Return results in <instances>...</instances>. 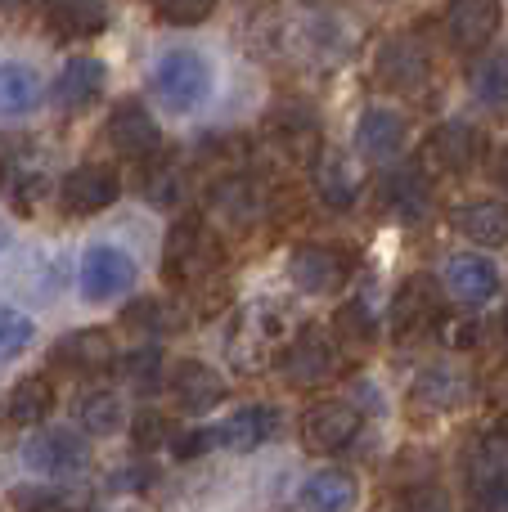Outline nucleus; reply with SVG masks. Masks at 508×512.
<instances>
[{
	"label": "nucleus",
	"instance_id": "obj_33",
	"mask_svg": "<svg viewBox=\"0 0 508 512\" xmlns=\"http://www.w3.org/2000/svg\"><path fill=\"white\" fill-rule=\"evenodd\" d=\"M275 140L284 144V153H293V158L311 162L315 158V122L306 113H279L275 117Z\"/></svg>",
	"mask_w": 508,
	"mask_h": 512
},
{
	"label": "nucleus",
	"instance_id": "obj_43",
	"mask_svg": "<svg viewBox=\"0 0 508 512\" xmlns=\"http://www.w3.org/2000/svg\"><path fill=\"white\" fill-rule=\"evenodd\" d=\"M171 450H176V459H198V454H207V450H212V427H198V432L171 436Z\"/></svg>",
	"mask_w": 508,
	"mask_h": 512
},
{
	"label": "nucleus",
	"instance_id": "obj_27",
	"mask_svg": "<svg viewBox=\"0 0 508 512\" xmlns=\"http://www.w3.org/2000/svg\"><path fill=\"white\" fill-rule=\"evenodd\" d=\"M41 104V77L27 63H0V117H23Z\"/></svg>",
	"mask_w": 508,
	"mask_h": 512
},
{
	"label": "nucleus",
	"instance_id": "obj_7",
	"mask_svg": "<svg viewBox=\"0 0 508 512\" xmlns=\"http://www.w3.org/2000/svg\"><path fill=\"white\" fill-rule=\"evenodd\" d=\"M441 283L450 288V297L464 301V306H482L495 297L500 288V265L482 252H455L441 265Z\"/></svg>",
	"mask_w": 508,
	"mask_h": 512
},
{
	"label": "nucleus",
	"instance_id": "obj_16",
	"mask_svg": "<svg viewBox=\"0 0 508 512\" xmlns=\"http://www.w3.org/2000/svg\"><path fill=\"white\" fill-rule=\"evenodd\" d=\"M167 387L185 414H207V409H216L225 400V378L216 369H207L203 360H180L171 369Z\"/></svg>",
	"mask_w": 508,
	"mask_h": 512
},
{
	"label": "nucleus",
	"instance_id": "obj_6",
	"mask_svg": "<svg viewBox=\"0 0 508 512\" xmlns=\"http://www.w3.org/2000/svg\"><path fill=\"white\" fill-rule=\"evenodd\" d=\"M441 23H446V36L455 50H482L500 32L504 5L500 0H450Z\"/></svg>",
	"mask_w": 508,
	"mask_h": 512
},
{
	"label": "nucleus",
	"instance_id": "obj_23",
	"mask_svg": "<svg viewBox=\"0 0 508 512\" xmlns=\"http://www.w3.org/2000/svg\"><path fill=\"white\" fill-rule=\"evenodd\" d=\"M455 230L464 239H473L477 248H504L508 243V207L495 198H473V203L455 207Z\"/></svg>",
	"mask_w": 508,
	"mask_h": 512
},
{
	"label": "nucleus",
	"instance_id": "obj_32",
	"mask_svg": "<svg viewBox=\"0 0 508 512\" xmlns=\"http://www.w3.org/2000/svg\"><path fill=\"white\" fill-rule=\"evenodd\" d=\"M117 373H122V382H131L135 391H158L162 351L158 346H135V351H126L122 360H117Z\"/></svg>",
	"mask_w": 508,
	"mask_h": 512
},
{
	"label": "nucleus",
	"instance_id": "obj_24",
	"mask_svg": "<svg viewBox=\"0 0 508 512\" xmlns=\"http://www.w3.org/2000/svg\"><path fill=\"white\" fill-rule=\"evenodd\" d=\"M104 95V63L99 59H68L59 72V81H54V99H59V108H68V113H81V108H90L95 99Z\"/></svg>",
	"mask_w": 508,
	"mask_h": 512
},
{
	"label": "nucleus",
	"instance_id": "obj_19",
	"mask_svg": "<svg viewBox=\"0 0 508 512\" xmlns=\"http://www.w3.org/2000/svg\"><path fill=\"white\" fill-rule=\"evenodd\" d=\"M428 153L441 171L464 176V171H473L477 158H482V135H477L473 122H441L428 140Z\"/></svg>",
	"mask_w": 508,
	"mask_h": 512
},
{
	"label": "nucleus",
	"instance_id": "obj_26",
	"mask_svg": "<svg viewBox=\"0 0 508 512\" xmlns=\"http://www.w3.org/2000/svg\"><path fill=\"white\" fill-rule=\"evenodd\" d=\"M0 189L9 194V203H14L18 212H32L45 198V189H50V176H45V167L36 158H9L5 176H0Z\"/></svg>",
	"mask_w": 508,
	"mask_h": 512
},
{
	"label": "nucleus",
	"instance_id": "obj_41",
	"mask_svg": "<svg viewBox=\"0 0 508 512\" xmlns=\"http://www.w3.org/2000/svg\"><path fill=\"white\" fill-rule=\"evenodd\" d=\"M468 512H508V481H473Z\"/></svg>",
	"mask_w": 508,
	"mask_h": 512
},
{
	"label": "nucleus",
	"instance_id": "obj_34",
	"mask_svg": "<svg viewBox=\"0 0 508 512\" xmlns=\"http://www.w3.org/2000/svg\"><path fill=\"white\" fill-rule=\"evenodd\" d=\"M473 472L477 481H508V432H486L473 445Z\"/></svg>",
	"mask_w": 508,
	"mask_h": 512
},
{
	"label": "nucleus",
	"instance_id": "obj_22",
	"mask_svg": "<svg viewBox=\"0 0 508 512\" xmlns=\"http://www.w3.org/2000/svg\"><path fill=\"white\" fill-rule=\"evenodd\" d=\"M356 495H360V486H356L351 472L324 468V472H315V477L302 481V490H297V508L302 512H351Z\"/></svg>",
	"mask_w": 508,
	"mask_h": 512
},
{
	"label": "nucleus",
	"instance_id": "obj_11",
	"mask_svg": "<svg viewBox=\"0 0 508 512\" xmlns=\"http://www.w3.org/2000/svg\"><path fill=\"white\" fill-rule=\"evenodd\" d=\"M374 77H378V86H387V90L423 86V77H428V50H423L419 41H410V36H392V41L378 45Z\"/></svg>",
	"mask_w": 508,
	"mask_h": 512
},
{
	"label": "nucleus",
	"instance_id": "obj_40",
	"mask_svg": "<svg viewBox=\"0 0 508 512\" xmlns=\"http://www.w3.org/2000/svg\"><path fill=\"white\" fill-rule=\"evenodd\" d=\"M14 508L18 512H72L68 495H59V490H41V486H18Z\"/></svg>",
	"mask_w": 508,
	"mask_h": 512
},
{
	"label": "nucleus",
	"instance_id": "obj_30",
	"mask_svg": "<svg viewBox=\"0 0 508 512\" xmlns=\"http://www.w3.org/2000/svg\"><path fill=\"white\" fill-rule=\"evenodd\" d=\"M72 414H77V427H86V436H113L126 418L122 400H117L113 391H81Z\"/></svg>",
	"mask_w": 508,
	"mask_h": 512
},
{
	"label": "nucleus",
	"instance_id": "obj_17",
	"mask_svg": "<svg viewBox=\"0 0 508 512\" xmlns=\"http://www.w3.org/2000/svg\"><path fill=\"white\" fill-rule=\"evenodd\" d=\"M288 279L306 292V297H324V292H338L347 283V261L333 248H297L288 261Z\"/></svg>",
	"mask_w": 508,
	"mask_h": 512
},
{
	"label": "nucleus",
	"instance_id": "obj_3",
	"mask_svg": "<svg viewBox=\"0 0 508 512\" xmlns=\"http://www.w3.org/2000/svg\"><path fill=\"white\" fill-rule=\"evenodd\" d=\"M23 459L45 477H77V472H86L90 450L81 441V432H72V427H41L23 445Z\"/></svg>",
	"mask_w": 508,
	"mask_h": 512
},
{
	"label": "nucleus",
	"instance_id": "obj_44",
	"mask_svg": "<svg viewBox=\"0 0 508 512\" xmlns=\"http://www.w3.org/2000/svg\"><path fill=\"white\" fill-rule=\"evenodd\" d=\"M405 512H450V499L437 486H419L405 495Z\"/></svg>",
	"mask_w": 508,
	"mask_h": 512
},
{
	"label": "nucleus",
	"instance_id": "obj_1",
	"mask_svg": "<svg viewBox=\"0 0 508 512\" xmlns=\"http://www.w3.org/2000/svg\"><path fill=\"white\" fill-rule=\"evenodd\" d=\"M216 265H221V248H216V239L207 234L203 216H194V212L180 216L167 230V248H162V274H167V283L194 288V283L212 279Z\"/></svg>",
	"mask_w": 508,
	"mask_h": 512
},
{
	"label": "nucleus",
	"instance_id": "obj_47",
	"mask_svg": "<svg viewBox=\"0 0 508 512\" xmlns=\"http://www.w3.org/2000/svg\"><path fill=\"white\" fill-rule=\"evenodd\" d=\"M495 427H500V432H508V409H504V414H500V423H495Z\"/></svg>",
	"mask_w": 508,
	"mask_h": 512
},
{
	"label": "nucleus",
	"instance_id": "obj_14",
	"mask_svg": "<svg viewBox=\"0 0 508 512\" xmlns=\"http://www.w3.org/2000/svg\"><path fill=\"white\" fill-rule=\"evenodd\" d=\"M441 319V301H437V288L428 279H410L401 283L392 301V333L396 342H410V337H423L432 324Z\"/></svg>",
	"mask_w": 508,
	"mask_h": 512
},
{
	"label": "nucleus",
	"instance_id": "obj_2",
	"mask_svg": "<svg viewBox=\"0 0 508 512\" xmlns=\"http://www.w3.org/2000/svg\"><path fill=\"white\" fill-rule=\"evenodd\" d=\"M153 90H158L162 108L171 113H194L207 95H212V63L198 50H171L153 68Z\"/></svg>",
	"mask_w": 508,
	"mask_h": 512
},
{
	"label": "nucleus",
	"instance_id": "obj_46",
	"mask_svg": "<svg viewBox=\"0 0 508 512\" xmlns=\"http://www.w3.org/2000/svg\"><path fill=\"white\" fill-rule=\"evenodd\" d=\"M500 337H504V346H508V306H504V315H500Z\"/></svg>",
	"mask_w": 508,
	"mask_h": 512
},
{
	"label": "nucleus",
	"instance_id": "obj_31",
	"mask_svg": "<svg viewBox=\"0 0 508 512\" xmlns=\"http://www.w3.org/2000/svg\"><path fill=\"white\" fill-rule=\"evenodd\" d=\"M473 95L482 99V104H491V108L508 104V50H491L486 59H477Z\"/></svg>",
	"mask_w": 508,
	"mask_h": 512
},
{
	"label": "nucleus",
	"instance_id": "obj_18",
	"mask_svg": "<svg viewBox=\"0 0 508 512\" xmlns=\"http://www.w3.org/2000/svg\"><path fill=\"white\" fill-rule=\"evenodd\" d=\"M356 149L369 162H392L405 149V117L396 108H365L356 122Z\"/></svg>",
	"mask_w": 508,
	"mask_h": 512
},
{
	"label": "nucleus",
	"instance_id": "obj_37",
	"mask_svg": "<svg viewBox=\"0 0 508 512\" xmlns=\"http://www.w3.org/2000/svg\"><path fill=\"white\" fill-rule=\"evenodd\" d=\"M216 9V0H153V14L171 27H198L207 23Z\"/></svg>",
	"mask_w": 508,
	"mask_h": 512
},
{
	"label": "nucleus",
	"instance_id": "obj_10",
	"mask_svg": "<svg viewBox=\"0 0 508 512\" xmlns=\"http://www.w3.org/2000/svg\"><path fill=\"white\" fill-rule=\"evenodd\" d=\"M279 432V409L275 405H248L239 414H230L225 423L212 427V450H234L248 454L257 445H266Z\"/></svg>",
	"mask_w": 508,
	"mask_h": 512
},
{
	"label": "nucleus",
	"instance_id": "obj_42",
	"mask_svg": "<svg viewBox=\"0 0 508 512\" xmlns=\"http://www.w3.org/2000/svg\"><path fill=\"white\" fill-rule=\"evenodd\" d=\"M126 324H131V328H149V333H162V328H171V315H167V306H162V301L144 297V301H135V306L126 310Z\"/></svg>",
	"mask_w": 508,
	"mask_h": 512
},
{
	"label": "nucleus",
	"instance_id": "obj_35",
	"mask_svg": "<svg viewBox=\"0 0 508 512\" xmlns=\"http://www.w3.org/2000/svg\"><path fill=\"white\" fill-rule=\"evenodd\" d=\"M333 328H338V337L347 346H369L374 342V333H378L374 310H369L365 301H342L338 315H333Z\"/></svg>",
	"mask_w": 508,
	"mask_h": 512
},
{
	"label": "nucleus",
	"instance_id": "obj_5",
	"mask_svg": "<svg viewBox=\"0 0 508 512\" xmlns=\"http://www.w3.org/2000/svg\"><path fill=\"white\" fill-rule=\"evenodd\" d=\"M378 207H383V216H392V221H401V225L423 221L432 207V180L423 176V167H414V162L392 167L378 180Z\"/></svg>",
	"mask_w": 508,
	"mask_h": 512
},
{
	"label": "nucleus",
	"instance_id": "obj_13",
	"mask_svg": "<svg viewBox=\"0 0 508 512\" xmlns=\"http://www.w3.org/2000/svg\"><path fill=\"white\" fill-rule=\"evenodd\" d=\"M108 144H113L122 158L144 162V158L158 153L162 131H158V122H153V113L144 104H122L113 117H108Z\"/></svg>",
	"mask_w": 508,
	"mask_h": 512
},
{
	"label": "nucleus",
	"instance_id": "obj_45",
	"mask_svg": "<svg viewBox=\"0 0 508 512\" xmlns=\"http://www.w3.org/2000/svg\"><path fill=\"white\" fill-rule=\"evenodd\" d=\"M450 342H455V346H464V351H468V346L477 342V324H459L455 333H450Z\"/></svg>",
	"mask_w": 508,
	"mask_h": 512
},
{
	"label": "nucleus",
	"instance_id": "obj_8",
	"mask_svg": "<svg viewBox=\"0 0 508 512\" xmlns=\"http://www.w3.org/2000/svg\"><path fill=\"white\" fill-rule=\"evenodd\" d=\"M131 283H135V261L122 248L99 243V248L86 252V261H81V292H86V301H117Z\"/></svg>",
	"mask_w": 508,
	"mask_h": 512
},
{
	"label": "nucleus",
	"instance_id": "obj_29",
	"mask_svg": "<svg viewBox=\"0 0 508 512\" xmlns=\"http://www.w3.org/2000/svg\"><path fill=\"white\" fill-rule=\"evenodd\" d=\"M54 409V387L50 378H41V373H32V378H23L14 387V396H9V423L18 427H36L45 423Z\"/></svg>",
	"mask_w": 508,
	"mask_h": 512
},
{
	"label": "nucleus",
	"instance_id": "obj_36",
	"mask_svg": "<svg viewBox=\"0 0 508 512\" xmlns=\"http://www.w3.org/2000/svg\"><path fill=\"white\" fill-rule=\"evenodd\" d=\"M32 337H36V324L23 315V310L0 306V364L18 360V355L32 346Z\"/></svg>",
	"mask_w": 508,
	"mask_h": 512
},
{
	"label": "nucleus",
	"instance_id": "obj_39",
	"mask_svg": "<svg viewBox=\"0 0 508 512\" xmlns=\"http://www.w3.org/2000/svg\"><path fill=\"white\" fill-rule=\"evenodd\" d=\"M180 194H185V185H180V167H158L149 180H144V198H149L153 207H176Z\"/></svg>",
	"mask_w": 508,
	"mask_h": 512
},
{
	"label": "nucleus",
	"instance_id": "obj_12",
	"mask_svg": "<svg viewBox=\"0 0 508 512\" xmlns=\"http://www.w3.org/2000/svg\"><path fill=\"white\" fill-rule=\"evenodd\" d=\"M333 369H338V351H333V342L320 328H302V333L293 337V346L284 351V373L293 387H315V382H324Z\"/></svg>",
	"mask_w": 508,
	"mask_h": 512
},
{
	"label": "nucleus",
	"instance_id": "obj_21",
	"mask_svg": "<svg viewBox=\"0 0 508 512\" xmlns=\"http://www.w3.org/2000/svg\"><path fill=\"white\" fill-rule=\"evenodd\" d=\"M45 23L54 36L90 41L108 27V5L104 0H45Z\"/></svg>",
	"mask_w": 508,
	"mask_h": 512
},
{
	"label": "nucleus",
	"instance_id": "obj_20",
	"mask_svg": "<svg viewBox=\"0 0 508 512\" xmlns=\"http://www.w3.org/2000/svg\"><path fill=\"white\" fill-rule=\"evenodd\" d=\"M54 364L68 373H104L108 364H117L113 337L104 328H81V333H68L59 346H54Z\"/></svg>",
	"mask_w": 508,
	"mask_h": 512
},
{
	"label": "nucleus",
	"instance_id": "obj_4",
	"mask_svg": "<svg viewBox=\"0 0 508 512\" xmlns=\"http://www.w3.org/2000/svg\"><path fill=\"white\" fill-rule=\"evenodd\" d=\"M360 432V409L347 400H320L302 414V445L315 454H338L356 441Z\"/></svg>",
	"mask_w": 508,
	"mask_h": 512
},
{
	"label": "nucleus",
	"instance_id": "obj_25",
	"mask_svg": "<svg viewBox=\"0 0 508 512\" xmlns=\"http://www.w3.org/2000/svg\"><path fill=\"white\" fill-rule=\"evenodd\" d=\"M468 391V378L464 373H455L450 364H432V369H423L419 378H414V409H423V414H450V409L464 400Z\"/></svg>",
	"mask_w": 508,
	"mask_h": 512
},
{
	"label": "nucleus",
	"instance_id": "obj_9",
	"mask_svg": "<svg viewBox=\"0 0 508 512\" xmlns=\"http://www.w3.org/2000/svg\"><path fill=\"white\" fill-rule=\"evenodd\" d=\"M207 203H212V212L221 216V221L248 230V225H257L261 216H266L270 194H266V185H261V180H252V176H225V180H216V185H212Z\"/></svg>",
	"mask_w": 508,
	"mask_h": 512
},
{
	"label": "nucleus",
	"instance_id": "obj_38",
	"mask_svg": "<svg viewBox=\"0 0 508 512\" xmlns=\"http://www.w3.org/2000/svg\"><path fill=\"white\" fill-rule=\"evenodd\" d=\"M131 441H135V450H158V445L171 441V423L158 409H140L131 423Z\"/></svg>",
	"mask_w": 508,
	"mask_h": 512
},
{
	"label": "nucleus",
	"instance_id": "obj_28",
	"mask_svg": "<svg viewBox=\"0 0 508 512\" xmlns=\"http://www.w3.org/2000/svg\"><path fill=\"white\" fill-rule=\"evenodd\" d=\"M315 194H320V203L333 207V212H347V207L356 203V176H351L342 153L315 158Z\"/></svg>",
	"mask_w": 508,
	"mask_h": 512
},
{
	"label": "nucleus",
	"instance_id": "obj_15",
	"mask_svg": "<svg viewBox=\"0 0 508 512\" xmlns=\"http://www.w3.org/2000/svg\"><path fill=\"white\" fill-rule=\"evenodd\" d=\"M117 176L108 167H99V162H86V167L68 171V180H63V207H68L72 216H95V212H108V207L117 203Z\"/></svg>",
	"mask_w": 508,
	"mask_h": 512
}]
</instances>
